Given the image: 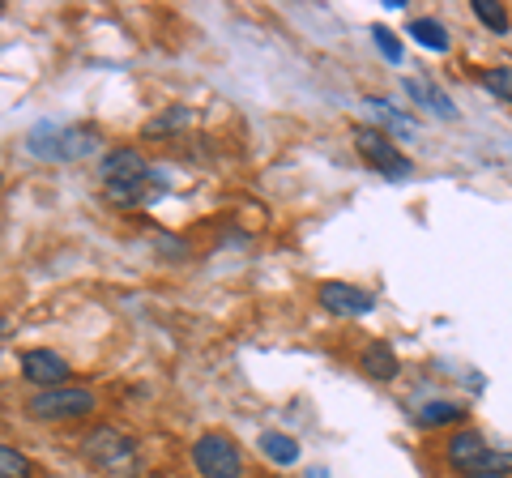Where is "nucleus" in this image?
I'll list each match as a JSON object with an SVG mask.
<instances>
[{"label":"nucleus","mask_w":512,"mask_h":478,"mask_svg":"<svg viewBox=\"0 0 512 478\" xmlns=\"http://www.w3.org/2000/svg\"><path fill=\"white\" fill-rule=\"evenodd\" d=\"M26 150L47 163H77V158H90L99 150V137L90 129H73V124H52L43 120L26 133Z\"/></svg>","instance_id":"1"},{"label":"nucleus","mask_w":512,"mask_h":478,"mask_svg":"<svg viewBox=\"0 0 512 478\" xmlns=\"http://www.w3.org/2000/svg\"><path fill=\"white\" fill-rule=\"evenodd\" d=\"M90 410H94V393H90V389H73V385L39 389V393L26 397V414H30V419H43V423L86 419Z\"/></svg>","instance_id":"2"},{"label":"nucleus","mask_w":512,"mask_h":478,"mask_svg":"<svg viewBox=\"0 0 512 478\" xmlns=\"http://www.w3.org/2000/svg\"><path fill=\"white\" fill-rule=\"evenodd\" d=\"M82 457L107 474H124V470H133V461H137V444H133V436H124L120 427H94L82 440Z\"/></svg>","instance_id":"3"},{"label":"nucleus","mask_w":512,"mask_h":478,"mask_svg":"<svg viewBox=\"0 0 512 478\" xmlns=\"http://www.w3.org/2000/svg\"><path fill=\"white\" fill-rule=\"evenodd\" d=\"M355 150L384 175V180H410V175H414V163H410V158L393 146L389 133L372 129V124H359V129H355Z\"/></svg>","instance_id":"4"},{"label":"nucleus","mask_w":512,"mask_h":478,"mask_svg":"<svg viewBox=\"0 0 512 478\" xmlns=\"http://www.w3.org/2000/svg\"><path fill=\"white\" fill-rule=\"evenodd\" d=\"M192 461L205 478H239L244 474V457H239L235 444L222 432H205L192 440Z\"/></svg>","instance_id":"5"},{"label":"nucleus","mask_w":512,"mask_h":478,"mask_svg":"<svg viewBox=\"0 0 512 478\" xmlns=\"http://www.w3.org/2000/svg\"><path fill=\"white\" fill-rule=\"evenodd\" d=\"M22 376L30 380V385H39V389H60L64 380H69V363H64L56 350H43V346H30L22 350Z\"/></svg>","instance_id":"6"},{"label":"nucleus","mask_w":512,"mask_h":478,"mask_svg":"<svg viewBox=\"0 0 512 478\" xmlns=\"http://www.w3.org/2000/svg\"><path fill=\"white\" fill-rule=\"evenodd\" d=\"M99 175H103V184H141V180H150V163L141 150H128V146L107 150L99 163Z\"/></svg>","instance_id":"7"},{"label":"nucleus","mask_w":512,"mask_h":478,"mask_svg":"<svg viewBox=\"0 0 512 478\" xmlns=\"http://www.w3.org/2000/svg\"><path fill=\"white\" fill-rule=\"evenodd\" d=\"M320 299V308L333 312V316H363V312H372V295L359 291V286H350V282H325L316 291Z\"/></svg>","instance_id":"8"},{"label":"nucleus","mask_w":512,"mask_h":478,"mask_svg":"<svg viewBox=\"0 0 512 478\" xmlns=\"http://www.w3.org/2000/svg\"><path fill=\"white\" fill-rule=\"evenodd\" d=\"M444 449H448V466L461 470V474H466L474 461H483V457L491 453V449H487V440L478 436V432H457L453 440L444 444Z\"/></svg>","instance_id":"9"},{"label":"nucleus","mask_w":512,"mask_h":478,"mask_svg":"<svg viewBox=\"0 0 512 478\" xmlns=\"http://www.w3.org/2000/svg\"><path fill=\"white\" fill-rule=\"evenodd\" d=\"M359 368L372 376V380H380V385H389V380L397 376V368H402V363H397V355H393V346H384V342H372L359 355Z\"/></svg>","instance_id":"10"},{"label":"nucleus","mask_w":512,"mask_h":478,"mask_svg":"<svg viewBox=\"0 0 512 478\" xmlns=\"http://www.w3.org/2000/svg\"><path fill=\"white\" fill-rule=\"evenodd\" d=\"M261 453L274 461V466H295V461H299V440L282 436V432H265L261 436Z\"/></svg>","instance_id":"11"},{"label":"nucleus","mask_w":512,"mask_h":478,"mask_svg":"<svg viewBox=\"0 0 512 478\" xmlns=\"http://www.w3.org/2000/svg\"><path fill=\"white\" fill-rule=\"evenodd\" d=\"M188 124H192V107H180V103H175V107H167V111H163V116H154V120L146 124V137H171V133H184Z\"/></svg>","instance_id":"12"},{"label":"nucleus","mask_w":512,"mask_h":478,"mask_svg":"<svg viewBox=\"0 0 512 478\" xmlns=\"http://www.w3.org/2000/svg\"><path fill=\"white\" fill-rule=\"evenodd\" d=\"M406 90H410V99H414V103H423V107L431 103V111H436L440 120H453V116H457V111H453V103H448V99H444V94H440L436 86H423V82H406Z\"/></svg>","instance_id":"13"},{"label":"nucleus","mask_w":512,"mask_h":478,"mask_svg":"<svg viewBox=\"0 0 512 478\" xmlns=\"http://www.w3.org/2000/svg\"><path fill=\"white\" fill-rule=\"evenodd\" d=\"M410 35L419 39L423 47H431V52H448V30L440 22H431V18H414L410 22Z\"/></svg>","instance_id":"14"},{"label":"nucleus","mask_w":512,"mask_h":478,"mask_svg":"<svg viewBox=\"0 0 512 478\" xmlns=\"http://www.w3.org/2000/svg\"><path fill=\"white\" fill-rule=\"evenodd\" d=\"M461 410L457 402H427L419 410V427H444V423H461Z\"/></svg>","instance_id":"15"},{"label":"nucleus","mask_w":512,"mask_h":478,"mask_svg":"<svg viewBox=\"0 0 512 478\" xmlns=\"http://www.w3.org/2000/svg\"><path fill=\"white\" fill-rule=\"evenodd\" d=\"M466 474H470V478H500V474H512V453L491 449L483 461H474V466H470Z\"/></svg>","instance_id":"16"},{"label":"nucleus","mask_w":512,"mask_h":478,"mask_svg":"<svg viewBox=\"0 0 512 478\" xmlns=\"http://www.w3.org/2000/svg\"><path fill=\"white\" fill-rule=\"evenodd\" d=\"M103 193L111 205H141V201H150V180H141V184H103Z\"/></svg>","instance_id":"17"},{"label":"nucleus","mask_w":512,"mask_h":478,"mask_svg":"<svg viewBox=\"0 0 512 478\" xmlns=\"http://www.w3.org/2000/svg\"><path fill=\"white\" fill-rule=\"evenodd\" d=\"M470 9L487 30H500V35L508 30V13H504V5H495V0H470Z\"/></svg>","instance_id":"18"},{"label":"nucleus","mask_w":512,"mask_h":478,"mask_svg":"<svg viewBox=\"0 0 512 478\" xmlns=\"http://www.w3.org/2000/svg\"><path fill=\"white\" fill-rule=\"evenodd\" d=\"M26 474H30V461L13 444H0V478H26Z\"/></svg>","instance_id":"19"},{"label":"nucleus","mask_w":512,"mask_h":478,"mask_svg":"<svg viewBox=\"0 0 512 478\" xmlns=\"http://www.w3.org/2000/svg\"><path fill=\"white\" fill-rule=\"evenodd\" d=\"M483 86L495 94V99L512 103V69H487L483 73Z\"/></svg>","instance_id":"20"},{"label":"nucleus","mask_w":512,"mask_h":478,"mask_svg":"<svg viewBox=\"0 0 512 478\" xmlns=\"http://www.w3.org/2000/svg\"><path fill=\"white\" fill-rule=\"evenodd\" d=\"M367 107H372L376 116H380L384 124H389V129H397V133H410V129H414V124H410L406 116H397V111H393L389 103H380V99H367Z\"/></svg>","instance_id":"21"},{"label":"nucleus","mask_w":512,"mask_h":478,"mask_svg":"<svg viewBox=\"0 0 512 478\" xmlns=\"http://www.w3.org/2000/svg\"><path fill=\"white\" fill-rule=\"evenodd\" d=\"M372 35H376V43H380V52L397 65V60H402V43L393 39V30H389V26H372Z\"/></svg>","instance_id":"22"},{"label":"nucleus","mask_w":512,"mask_h":478,"mask_svg":"<svg viewBox=\"0 0 512 478\" xmlns=\"http://www.w3.org/2000/svg\"><path fill=\"white\" fill-rule=\"evenodd\" d=\"M308 478H329V474L325 470H308Z\"/></svg>","instance_id":"23"}]
</instances>
